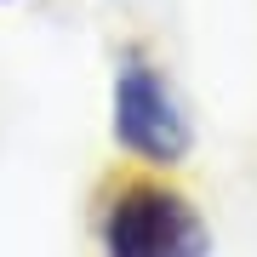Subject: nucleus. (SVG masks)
I'll return each mask as SVG.
<instances>
[{
	"label": "nucleus",
	"mask_w": 257,
	"mask_h": 257,
	"mask_svg": "<svg viewBox=\"0 0 257 257\" xmlns=\"http://www.w3.org/2000/svg\"><path fill=\"white\" fill-rule=\"evenodd\" d=\"M114 138L120 149H132L149 166H177L189 149V126L177 114L172 92L155 80V69L126 63L114 80Z\"/></svg>",
	"instance_id": "f03ea898"
},
{
	"label": "nucleus",
	"mask_w": 257,
	"mask_h": 257,
	"mask_svg": "<svg viewBox=\"0 0 257 257\" xmlns=\"http://www.w3.org/2000/svg\"><path fill=\"white\" fill-rule=\"evenodd\" d=\"M109 257H206V229L194 206L166 183H120L103 211Z\"/></svg>",
	"instance_id": "f257e3e1"
}]
</instances>
